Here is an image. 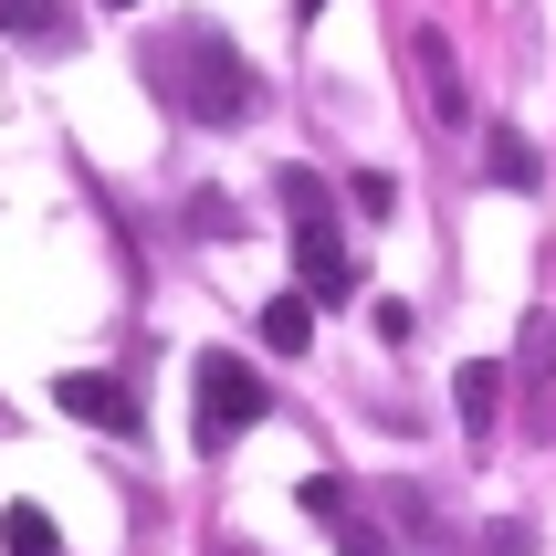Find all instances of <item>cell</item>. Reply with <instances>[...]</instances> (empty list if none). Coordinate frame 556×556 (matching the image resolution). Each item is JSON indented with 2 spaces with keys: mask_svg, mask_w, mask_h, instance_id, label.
<instances>
[{
  "mask_svg": "<svg viewBox=\"0 0 556 556\" xmlns=\"http://www.w3.org/2000/svg\"><path fill=\"white\" fill-rule=\"evenodd\" d=\"M494 556H535V535L526 526H494Z\"/></svg>",
  "mask_w": 556,
  "mask_h": 556,
  "instance_id": "5bb4252c",
  "label": "cell"
},
{
  "mask_svg": "<svg viewBox=\"0 0 556 556\" xmlns=\"http://www.w3.org/2000/svg\"><path fill=\"white\" fill-rule=\"evenodd\" d=\"M263 409H274V389L252 357H200V452H231V431H252Z\"/></svg>",
  "mask_w": 556,
  "mask_h": 556,
  "instance_id": "3957f363",
  "label": "cell"
},
{
  "mask_svg": "<svg viewBox=\"0 0 556 556\" xmlns=\"http://www.w3.org/2000/svg\"><path fill=\"white\" fill-rule=\"evenodd\" d=\"M148 74H157L168 94H179V105H189L200 126H242L252 105H263V74H252V63L231 53L220 31H168V42L148 53Z\"/></svg>",
  "mask_w": 556,
  "mask_h": 556,
  "instance_id": "6da1fadb",
  "label": "cell"
},
{
  "mask_svg": "<svg viewBox=\"0 0 556 556\" xmlns=\"http://www.w3.org/2000/svg\"><path fill=\"white\" fill-rule=\"evenodd\" d=\"M105 11H137V0H105Z\"/></svg>",
  "mask_w": 556,
  "mask_h": 556,
  "instance_id": "2e32d148",
  "label": "cell"
},
{
  "mask_svg": "<svg viewBox=\"0 0 556 556\" xmlns=\"http://www.w3.org/2000/svg\"><path fill=\"white\" fill-rule=\"evenodd\" d=\"M53 22H63L53 0H0V31H22V42H42V31H53Z\"/></svg>",
  "mask_w": 556,
  "mask_h": 556,
  "instance_id": "30bf717a",
  "label": "cell"
},
{
  "mask_svg": "<svg viewBox=\"0 0 556 556\" xmlns=\"http://www.w3.org/2000/svg\"><path fill=\"white\" fill-rule=\"evenodd\" d=\"M409 63H420V94H431V126H472V85H463V53L441 22H409Z\"/></svg>",
  "mask_w": 556,
  "mask_h": 556,
  "instance_id": "5b68a950",
  "label": "cell"
},
{
  "mask_svg": "<svg viewBox=\"0 0 556 556\" xmlns=\"http://www.w3.org/2000/svg\"><path fill=\"white\" fill-rule=\"evenodd\" d=\"M305 337H315V294H274V305H263V346H274V357H294Z\"/></svg>",
  "mask_w": 556,
  "mask_h": 556,
  "instance_id": "ba28073f",
  "label": "cell"
},
{
  "mask_svg": "<svg viewBox=\"0 0 556 556\" xmlns=\"http://www.w3.org/2000/svg\"><path fill=\"white\" fill-rule=\"evenodd\" d=\"M294 11H305V22H315V11H326V0H294Z\"/></svg>",
  "mask_w": 556,
  "mask_h": 556,
  "instance_id": "9a60e30c",
  "label": "cell"
},
{
  "mask_svg": "<svg viewBox=\"0 0 556 556\" xmlns=\"http://www.w3.org/2000/svg\"><path fill=\"white\" fill-rule=\"evenodd\" d=\"M274 189H283V211H294V274H305V294H315V305H346V294H357V263H346L337 220H326L315 168H283Z\"/></svg>",
  "mask_w": 556,
  "mask_h": 556,
  "instance_id": "7a4b0ae2",
  "label": "cell"
},
{
  "mask_svg": "<svg viewBox=\"0 0 556 556\" xmlns=\"http://www.w3.org/2000/svg\"><path fill=\"white\" fill-rule=\"evenodd\" d=\"M305 515H326V526H346L357 504H346V483H337V472H305Z\"/></svg>",
  "mask_w": 556,
  "mask_h": 556,
  "instance_id": "8fae6325",
  "label": "cell"
},
{
  "mask_svg": "<svg viewBox=\"0 0 556 556\" xmlns=\"http://www.w3.org/2000/svg\"><path fill=\"white\" fill-rule=\"evenodd\" d=\"M346 200H357V220H389V211H400V179L368 168V179H346Z\"/></svg>",
  "mask_w": 556,
  "mask_h": 556,
  "instance_id": "7c38bea8",
  "label": "cell"
},
{
  "mask_svg": "<svg viewBox=\"0 0 556 556\" xmlns=\"http://www.w3.org/2000/svg\"><path fill=\"white\" fill-rule=\"evenodd\" d=\"M53 409L63 420H85V431H137V420H148V409H137V389H126V378H105V368H63L53 378Z\"/></svg>",
  "mask_w": 556,
  "mask_h": 556,
  "instance_id": "277c9868",
  "label": "cell"
},
{
  "mask_svg": "<svg viewBox=\"0 0 556 556\" xmlns=\"http://www.w3.org/2000/svg\"><path fill=\"white\" fill-rule=\"evenodd\" d=\"M483 157H494V179H504V189H535V148L515 137V126H483Z\"/></svg>",
  "mask_w": 556,
  "mask_h": 556,
  "instance_id": "9c48e42d",
  "label": "cell"
},
{
  "mask_svg": "<svg viewBox=\"0 0 556 556\" xmlns=\"http://www.w3.org/2000/svg\"><path fill=\"white\" fill-rule=\"evenodd\" d=\"M0 556H63V526L42 504H11V515H0Z\"/></svg>",
  "mask_w": 556,
  "mask_h": 556,
  "instance_id": "52a82bcc",
  "label": "cell"
},
{
  "mask_svg": "<svg viewBox=\"0 0 556 556\" xmlns=\"http://www.w3.org/2000/svg\"><path fill=\"white\" fill-rule=\"evenodd\" d=\"M337 546H346V556H389V546H378V526H357V515L337 526Z\"/></svg>",
  "mask_w": 556,
  "mask_h": 556,
  "instance_id": "4fadbf2b",
  "label": "cell"
},
{
  "mask_svg": "<svg viewBox=\"0 0 556 556\" xmlns=\"http://www.w3.org/2000/svg\"><path fill=\"white\" fill-rule=\"evenodd\" d=\"M452 409H463V431H472V441H494V420H504V357H463V378H452Z\"/></svg>",
  "mask_w": 556,
  "mask_h": 556,
  "instance_id": "8992f818",
  "label": "cell"
}]
</instances>
